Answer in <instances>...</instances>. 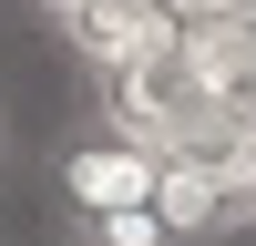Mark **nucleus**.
<instances>
[{
    "mask_svg": "<svg viewBox=\"0 0 256 246\" xmlns=\"http://www.w3.org/2000/svg\"><path fill=\"white\" fill-rule=\"evenodd\" d=\"M154 174H164V154H154V144H134L123 123H72V134L52 144V205H62V236L154 205Z\"/></svg>",
    "mask_w": 256,
    "mask_h": 246,
    "instance_id": "nucleus-1",
    "label": "nucleus"
},
{
    "mask_svg": "<svg viewBox=\"0 0 256 246\" xmlns=\"http://www.w3.org/2000/svg\"><path fill=\"white\" fill-rule=\"evenodd\" d=\"M154 216H164V236H174V246H216L226 226H236V195H226L216 164L164 154V174H154Z\"/></svg>",
    "mask_w": 256,
    "mask_h": 246,
    "instance_id": "nucleus-2",
    "label": "nucleus"
},
{
    "mask_svg": "<svg viewBox=\"0 0 256 246\" xmlns=\"http://www.w3.org/2000/svg\"><path fill=\"white\" fill-rule=\"evenodd\" d=\"M0 164H10V113H0Z\"/></svg>",
    "mask_w": 256,
    "mask_h": 246,
    "instance_id": "nucleus-3",
    "label": "nucleus"
},
{
    "mask_svg": "<svg viewBox=\"0 0 256 246\" xmlns=\"http://www.w3.org/2000/svg\"><path fill=\"white\" fill-rule=\"evenodd\" d=\"M62 246H92V236H62Z\"/></svg>",
    "mask_w": 256,
    "mask_h": 246,
    "instance_id": "nucleus-4",
    "label": "nucleus"
}]
</instances>
